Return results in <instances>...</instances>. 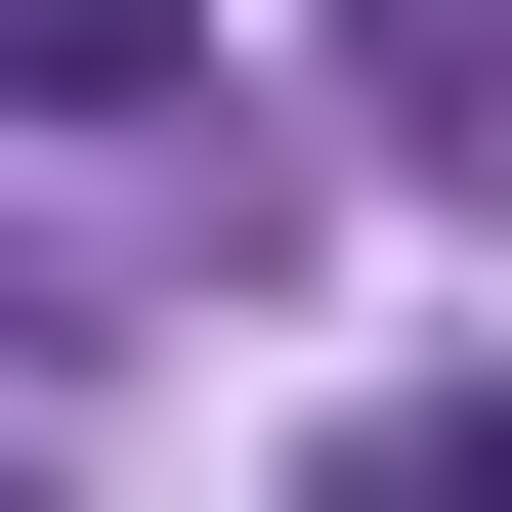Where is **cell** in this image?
<instances>
[{
    "instance_id": "1",
    "label": "cell",
    "mask_w": 512,
    "mask_h": 512,
    "mask_svg": "<svg viewBox=\"0 0 512 512\" xmlns=\"http://www.w3.org/2000/svg\"><path fill=\"white\" fill-rule=\"evenodd\" d=\"M0 86H43V128H128V86H214V0H0Z\"/></svg>"
},
{
    "instance_id": "2",
    "label": "cell",
    "mask_w": 512,
    "mask_h": 512,
    "mask_svg": "<svg viewBox=\"0 0 512 512\" xmlns=\"http://www.w3.org/2000/svg\"><path fill=\"white\" fill-rule=\"evenodd\" d=\"M384 128H427V171L512 214V0H384Z\"/></svg>"
},
{
    "instance_id": "3",
    "label": "cell",
    "mask_w": 512,
    "mask_h": 512,
    "mask_svg": "<svg viewBox=\"0 0 512 512\" xmlns=\"http://www.w3.org/2000/svg\"><path fill=\"white\" fill-rule=\"evenodd\" d=\"M342 512H512V384H384V427H342Z\"/></svg>"
},
{
    "instance_id": "4",
    "label": "cell",
    "mask_w": 512,
    "mask_h": 512,
    "mask_svg": "<svg viewBox=\"0 0 512 512\" xmlns=\"http://www.w3.org/2000/svg\"><path fill=\"white\" fill-rule=\"evenodd\" d=\"M0 512H43V470H0Z\"/></svg>"
}]
</instances>
